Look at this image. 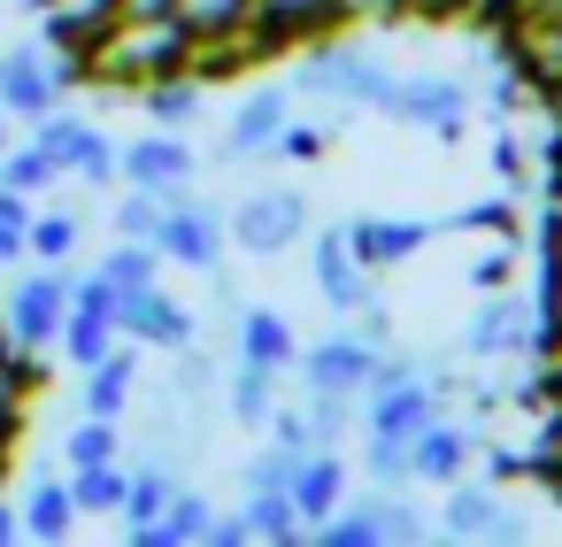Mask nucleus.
Returning <instances> with one entry per match:
<instances>
[{
    "label": "nucleus",
    "mask_w": 562,
    "mask_h": 547,
    "mask_svg": "<svg viewBox=\"0 0 562 547\" xmlns=\"http://www.w3.org/2000/svg\"><path fill=\"white\" fill-rule=\"evenodd\" d=\"M439 416V386L408 362H385L378 355V378H370V447H362V470L378 485H408V439Z\"/></svg>",
    "instance_id": "1"
},
{
    "label": "nucleus",
    "mask_w": 562,
    "mask_h": 547,
    "mask_svg": "<svg viewBox=\"0 0 562 547\" xmlns=\"http://www.w3.org/2000/svg\"><path fill=\"white\" fill-rule=\"evenodd\" d=\"M116 139L101 132V124H86V139H78V155H70V178H86V186H116Z\"/></svg>",
    "instance_id": "34"
},
{
    "label": "nucleus",
    "mask_w": 562,
    "mask_h": 547,
    "mask_svg": "<svg viewBox=\"0 0 562 547\" xmlns=\"http://www.w3.org/2000/svg\"><path fill=\"white\" fill-rule=\"evenodd\" d=\"M470 278H477V286H508V255H485Z\"/></svg>",
    "instance_id": "41"
},
{
    "label": "nucleus",
    "mask_w": 562,
    "mask_h": 547,
    "mask_svg": "<svg viewBox=\"0 0 562 547\" xmlns=\"http://www.w3.org/2000/svg\"><path fill=\"white\" fill-rule=\"evenodd\" d=\"M209 524H216V509H209V493H193V485H178L170 493V509L139 532V547H186V539H209Z\"/></svg>",
    "instance_id": "24"
},
{
    "label": "nucleus",
    "mask_w": 562,
    "mask_h": 547,
    "mask_svg": "<svg viewBox=\"0 0 562 547\" xmlns=\"http://www.w3.org/2000/svg\"><path fill=\"white\" fill-rule=\"evenodd\" d=\"M470 462H477V432L454 416H431L408 439V478H424V485H454V478H470Z\"/></svg>",
    "instance_id": "15"
},
{
    "label": "nucleus",
    "mask_w": 562,
    "mask_h": 547,
    "mask_svg": "<svg viewBox=\"0 0 562 547\" xmlns=\"http://www.w3.org/2000/svg\"><path fill=\"white\" fill-rule=\"evenodd\" d=\"M93 270H101V278L124 293V286H155V278H162V255H155V239H116V247H109Z\"/></svg>",
    "instance_id": "30"
},
{
    "label": "nucleus",
    "mask_w": 562,
    "mask_h": 547,
    "mask_svg": "<svg viewBox=\"0 0 562 547\" xmlns=\"http://www.w3.org/2000/svg\"><path fill=\"white\" fill-rule=\"evenodd\" d=\"M301 378H308V393H370V378H378V339L370 332H331V339H316L301 362H293Z\"/></svg>",
    "instance_id": "10"
},
{
    "label": "nucleus",
    "mask_w": 562,
    "mask_h": 547,
    "mask_svg": "<svg viewBox=\"0 0 562 547\" xmlns=\"http://www.w3.org/2000/svg\"><path fill=\"white\" fill-rule=\"evenodd\" d=\"M439 532L447 539H493V532H516V509L493 493V485H447V509H439Z\"/></svg>",
    "instance_id": "20"
},
{
    "label": "nucleus",
    "mask_w": 562,
    "mask_h": 547,
    "mask_svg": "<svg viewBox=\"0 0 562 547\" xmlns=\"http://www.w3.org/2000/svg\"><path fill=\"white\" fill-rule=\"evenodd\" d=\"M0 485H9V455H0Z\"/></svg>",
    "instance_id": "44"
},
{
    "label": "nucleus",
    "mask_w": 562,
    "mask_h": 547,
    "mask_svg": "<svg viewBox=\"0 0 562 547\" xmlns=\"http://www.w3.org/2000/svg\"><path fill=\"white\" fill-rule=\"evenodd\" d=\"M224 247H232V232H224V216H216L209 201H193V193L162 201V224H155V255H162V263H178V270H216Z\"/></svg>",
    "instance_id": "7"
},
{
    "label": "nucleus",
    "mask_w": 562,
    "mask_h": 547,
    "mask_svg": "<svg viewBox=\"0 0 562 547\" xmlns=\"http://www.w3.org/2000/svg\"><path fill=\"white\" fill-rule=\"evenodd\" d=\"M86 78V63L78 55H63V47H47V40H16V47H0V109L9 116H24V124H40L55 101H70V86Z\"/></svg>",
    "instance_id": "4"
},
{
    "label": "nucleus",
    "mask_w": 562,
    "mask_h": 547,
    "mask_svg": "<svg viewBox=\"0 0 562 547\" xmlns=\"http://www.w3.org/2000/svg\"><path fill=\"white\" fill-rule=\"evenodd\" d=\"M55 178H63V170H55V155H47V147H32V139H24V147H16V139L0 147V186H16V193H47Z\"/></svg>",
    "instance_id": "32"
},
{
    "label": "nucleus",
    "mask_w": 562,
    "mask_h": 547,
    "mask_svg": "<svg viewBox=\"0 0 562 547\" xmlns=\"http://www.w3.org/2000/svg\"><path fill=\"white\" fill-rule=\"evenodd\" d=\"M316 532H324L331 547H378V539H385V493H378V501H362V509H347V501H339Z\"/></svg>",
    "instance_id": "31"
},
{
    "label": "nucleus",
    "mask_w": 562,
    "mask_h": 547,
    "mask_svg": "<svg viewBox=\"0 0 562 547\" xmlns=\"http://www.w3.org/2000/svg\"><path fill=\"white\" fill-rule=\"evenodd\" d=\"M462 224H477V232H493V239H508V247H516V209H508V201H477Z\"/></svg>",
    "instance_id": "37"
},
{
    "label": "nucleus",
    "mask_w": 562,
    "mask_h": 547,
    "mask_svg": "<svg viewBox=\"0 0 562 547\" xmlns=\"http://www.w3.org/2000/svg\"><path fill=\"white\" fill-rule=\"evenodd\" d=\"M139 109L155 132H193L209 116V78L201 70H170V78H147L139 86Z\"/></svg>",
    "instance_id": "17"
},
{
    "label": "nucleus",
    "mask_w": 562,
    "mask_h": 547,
    "mask_svg": "<svg viewBox=\"0 0 562 547\" xmlns=\"http://www.w3.org/2000/svg\"><path fill=\"white\" fill-rule=\"evenodd\" d=\"M116 332L139 339V347L178 355V347L193 339V316H186L178 293H162V278H155V286H124V293H116Z\"/></svg>",
    "instance_id": "12"
},
{
    "label": "nucleus",
    "mask_w": 562,
    "mask_h": 547,
    "mask_svg": "<svg viewBox=\"0 0 562 547\" xmlns=\"http://www.w3.org/2000/svg\"><path fill=\"white\" fill-rule=\"evenodd\" d=\"M9 124H16V116H9V109H0V147H9Z\"/></svg>",
    "instance_id": "43"
},
{
    "label": "nucleus",
    "mask_w": 562,
    "mask_h": 547,
    "mask_svg": "<svg viewBox=\"0 0 562 547\" xmlns=\"http://www.w3.org/2000/svg\"><path fill=\"white\" fill-rule=\"evenodd\" d=\"M16 263H32L24 255V224H0V270H16Z\"/></svg>",
    "instance_id": "40"
},
{
    "label": "nucleus",
    "mask_w": 562,
    "mask_h": 547,
    "mask_svg": "<svg viewBox=\"0 0 562 547\" xmlns=\"http://www.w3.org/2000/svg\"><path fill=\"white\" fill-rule=\"evenodd\" d=\"M0 324H9L16 355H55L70 324V263H32L24 278L0 286Z\"/></svg>",
    "instance_id": "3"
},
{
    "label": "nucleus",
    "mask_w": 562,
    "mask_h": 547,
    "mask_svg": "<svg viewBox=\"0 0 562 547\" xmlns=\"http://www.w3.org/2000/svg\"><path fill=\"white\" fill-rule=\"evenodd\" d=\"M462 347H470L477 362H508L516 347H531V301H524L516 286H493V293H485V309L470 316Z\"/></svg>",
    "instance_id": "13"
},
{
    "label": "nucleus",
    "mask_w": 562,
    "mask_h": 547,
    "mask_svg": "<svg viewBox=\"0 0 562 547\" xmlns=\"http://www.w3.org/2000/svg\"><path fill=\"white\" fill-rule=\"evenodd\" d=\"M55 455H63V470H78V462H116V455H124V432H116V416H78Z\"/></svg>",
    "instance_id": "29"
},
{
    "label": "nucleus",
    "mask_w": 562,
    "mask_h": 547,
    "mask_svg": "<svg viewBox=\"0 0 562 547\" xmlns=\"http://www.w3.org/2000/svg\"><path fill=\"white\" fill-rule=\"evenodd\" d=\"M285 493H293L301 524L316 532V524H324V516L347 501V462H339V447H308V455L293 462V485H285Z\"/></svg>",
    "instance_id": "19"
},
{
    "label": "nucleus",
    "mask_w": 562,
    "mask_h": 547,
    "mask_svg": "<svg viewBox=\"0 0 562 547\" xmlns=\"http://www.w3.org/2000/svg\"><path fill=\"white\" fill-rule=\"evenodd\" d=\"M378 116L416 124V132H431V139L454 147V139L470 132V86H454V78H393V93H385Z\"/></svg>",
    "instance_id": "6"
},
{
    "label": "nucleus",
    "mask_w": 562,
    "mask_h": 547,
    "mask_svg": "<svg viewBox=\"0 0 562 547\" xmlns=\"http://www.w3.org/2000/svg\"><path fill=\"white\" fill-rule=\"evenodd\" d=\"M124 485H132L124 455H116V462H78V470H70L78 516H124Z\"/></svg>",
    "instance_id": "25"
},
{
    "label": "nucleus",
    "mask_w": 562,
    "mask_h": 547,
    "mask_svg": "<svg viewBox=\"0 0 562 547\" xmlns=\"http://www.w3.org/2000/svg\"><path fill=\"white\" fill-rule=\"evenodd\" d=\"M239 524H247V539H301V532H308L285 485H262V493H247V501H239Z\"/></svg>",
    "instance_id": "26"
},
{
    "label": "nucleus",
    "mask_w": 562,
    "mask_h": 547,
    "mask_svg": "<svg viewBox=\"0 0 562 547\" xmlns=\"http://www.w3.org/2000/svg\"><path fill=\"white\" fill-rule=\"evenodd\" d=\"M224 401H232V416H239L247 432H262V424H270V409H278V370L239 362V370H232V386H224Z\"/></svg>",
    "instance_id": "28"
},
{
    "label": "nucleus",
    "mask_w": 562,
    "mask_h": 547,
    "mask_svg": "<svg viewBox=\"0 0 562 547\" xmlns=\"http://www.w3.org/2000/svg\"><path fill=\"white\" fill-rule=\"evenodd\" d=\"M293 93H316V101H339V109H385L393 70L355 40H316L308 63L293 70Z\"/></svg>",
    "instance_id": "5"
},
{
    "label": "nucleus",
    "mask_w": 562,
    "mask_h": 547,
    "mask_svg": "<svg viewBox=\"0 0 562 547\" xmlns=\"http://www.w3.org/2000/svg\"><path fill=\"white\" fill-rule=\"evenodd\" d=\"M116 239H155V224H162V193H147V186H132L124 201H116Z\"/></svg>",
    "instance_id": "35"
},
{
    "label": "nucleus",
    "mask_w": 562,
    "mask_h": 547,
    "mask_svg": "<svg viewBox=\"0 0 562 547\" xmlns=\"http://www.w3.org/2000/svg\"><path fill=\"white\" fill-rule=\"evenodd\" d=\"M493 170H501V186H524V178H531V155H524V147L501 132V147H493Z\"/></svg>",
    "instance_id": "38"
},
{
    "label": "nucleus",
    "mask_w": 562,
    "mask_h": 547,
    "mask_svg": "<svg viewBox=\"0 0 562 547\" xmlns=\"http://www.w3.org/2000/svg\"><path fill=\"white\" fill-rule=\"evenodd\" d=\"M170 493H178V470H170V455H147V462H132V485H124V516L116 524H132V539L170 509Z\"/></svg>",
    "instance_id": "23"
},
{
    "label": "nucleus",
    "mask_w": 562,
    "mask_h": 547,
    "mask_svg": "<svg viewBox=\"0 0 562 547\" xmlns=\"http://www.w3.org/2000/svg\"><path fill=\"white\" fill-rule=\"evenodd\" d=\"M224 232H232L239 255H285V247L308 232V201H301L293 186H278V193H247V201L224 216Z\"/></svg>",
    "instance_id": "8"
},
{
    "label": "nucleus",
    "mask_w": 562,
    "mask_h": 547,
    "mask_svg": "<svg viewBox=\"0 0 562 547\" xmlns=\"http://www.w3.org/2000/svg\"><path fill=\"white\" fill-rule=\"evenodd\" d=\"M247 9H255V0H178V24L193 40H224V32L247 24Z\"/></svg>",
    "instance_id": "33"
},
{
    "label": "nucleus",
    "mask_w": 562,
    "mask_h": 547,
    "mask_svg": "<svg viewBox=\"0 0 562 547\" xmlns=\"http://www.w3.org/2000/svg\"><path fill=\"white\" fill-rule=\"evenodd\" d=\"M193 170H201V155L186 147V132H147V139H132V147L116 155V178H124V186H147V193H162V201L193 193Z\"/></svg>",
    "instance_id": "9"
},
{
    "label": "nucleus",
    "mask_w": 562,
    "mask_h": 547,
    "mask_svg": "<svg viewBox=\"0 0 562 547\" xmlns=\"http://www.w3.org/2000/svg\"><path fill=\"white\" fill-rule=\"evenodd\" d=\"M78 209H32V224H24V255L32 263H70L78 255Z\"/></svg>",
    "instance_id": "27"
},
{
    "label": "nucleus",
    "mask_w": 562,
    "mask_h": 547,
    "mask_svg": "<svg viewBox=\"0 0 562 547\" xmlns=\"http://www.w3.org/2000/svg\"><path fill=\"white\" fill-rule=\"evenodd\" d=\"M86 378V416H132V393H139V339H116L93 370H78Z\"/></svg>",
    "instance_id": "18"
},
{
    "label": "nucleus",
    "mask_w": 562,
    "mask_h": 547,
    "mask_svg": "<svg viewBox=\"0 0 562 547\" xmlns=\"http://www.w3.org/2000/svg\"><path fill=\"white\" fill-rule=\"evenodd\" d=\"M16 516H24V539H70V532L86 524L70 478H32V485L16 493Z\"/></svg>",
    "instance_id": "21"
},
{
    "label": "nucleus",
    "mask_w": 562,
    "mask_h": 547,
    "mask_svg": "<svg viewBox=\"0 0 562 547\" xmlns=\"http://www.w3.org/2000/svg\"><path fill=\"white\" fill-rule=\"evenodd\" d=\"M239 362H255V370H293L301 362V339H293V324L278 316V309H239Z\"/></svg>",
    "instance_id": "22"
},
{
    "label": "nucleus",
    "mask_w": 562,
    "mask_h": 547,
    "mask_svg": "<svg viewBox=\"0 0 562 547\" xmlns=\"http://www.w3.org/2000/svg\"><path fill=\"white\" fill-rule=\"evenodd\" d=\"M547 378H554V393H562V316H554V332H547Z\"/></svg>",
    "instance_id": "42"
},
{
    "label": "nucleus",
    "mask_w": 562,
    "mask_h": 547,
    "mask_svg": "<svg viewBox=\"0 0 562 547\" xmlns=\"http://www.w3.org/2000/svg\"><path fill=\"white\" fill-rule=\"evenodd\" d=\"M347 239H355V255L370 270H401V263H416L439 239V224H424V216H355Z\"/></svg>",
    "instance_id": "16"
},
{
    "label": "nucleus",
    "mask_w": 562,
    "mask_h": 547,
    "mask_svg": "<svg viewBox=\"0 0 562 547\" xmlns=\"http://www.w3.org/2000/svg\"><path fill=\"white\" fill-rule=\"evenodd\" d=\"M170 70H193V32L178 24V9L170 16H116L109 40L86 55V78L124 86V93H139L147 78H170Z\"/></svg>",
    "instance_id": "2"
},
{
    "label": "nucleus",
    "mask_w": 562,
    "mask_h": 547,
    "mask_svg": "<svg viewBox=\"0 0 562 547\" xmlns=\"http://www.w3.org/2000/svg\"><path fill=\"white\" fill-rule=\"evenodd\" d=\"M308 263H316V293H324L331 309H370V301H378V270L355 255L347 224H324V232L308 239Z\"/></svg>",
    "instance_id": "11"
},
{
    "label": "nucleus",
    "mask_w": 562,
    "mask_h": 547,
    "mask_svg": "<svg viewBox=\"0 0 562 547\" xmlns=\"http://www.w3.org/2000/svg\"><path fill=\"white\" fill-rule=\"evenodd\" d=\"M16 539H24V516H16V493L0 485V547H16Z\"/></svg>",
    "instance_id": "39"
},
{
    "label": "nucleus",
    "mask_w": 562,
    "mask_h": 547,
    "mask_svg": "<svg viewBox=\"0 0 562 547\" xmlns=\"http://www.w3.org/2000/svg\"><path fill=\"white\" fill-rule=\"evenodd\" d=\"M285 124H293V93H285V86H262V93H247V101L232 109V124H224V155H232V163H262V155L278 147Z\"/></svg>",
    "instance_id": "14"
},
{
    "label": "nucleus",
    "mask_w": 562,
    "mask_h": 547,
    "mask_svg": "<svg viewBox=\"0 0 562 547\" xmlns=\"http://www.w3.org/2000/svg\"><path fill=\"white\" fill-rule=\"evenodd\" d=\"M270 155H285V163H324V155H331V132H316V124H285Z\"/></svg>",
    "instance_id": "36"
}]
</instances>
